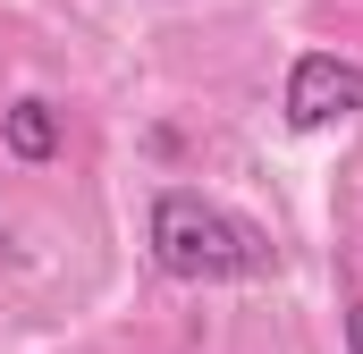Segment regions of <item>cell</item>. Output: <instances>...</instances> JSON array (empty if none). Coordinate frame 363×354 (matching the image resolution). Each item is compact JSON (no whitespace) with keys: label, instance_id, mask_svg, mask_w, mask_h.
<instances>
[{"label":"cell","instance_id":"7a4b0ae2","mask_svg":"<svg viewBox=\"0 0 363 354\" xmlns=\"http://www.w3.org/2000/svg\"><path fill=\"white\" fill-rule=\"evenodd\" d=\"M338 118H363V68L338 51H304L287 68V127L296 135H321Z\"/></svg>","mask_w":363,"mask_h":354},{"label":"cell","instance_id":"6da1fadb","mask_svg":"<svg viewBox=\"0 0 363 354\" xmlns=\"http://www.w3.org/2000/svg\"><path fill=\"white\" fill-rule=\"evenodd\" d=\"M152 262L169 278H186V287H220V278H271L279 253H271V236L254 219H237L228 202L169 185L152 202Z\"/></svg>","mask_w":363,"mask_h":354},{"label":"cell","instance_id":"3957f363","mask_svg":"<svg viewBox=\"0 0 363 354\" xmlns=\"http://www.w3.org/2000/svg\"><path fill=\"white\" fill-rule=\"evenodd\" d=\"M0 144H9L17 161H51V152H60V110L34 101V93L9 101V110H0Z\"/></svg>","mask_w":363,"mask_h":354},{"label":"cell","instance_id":"277c9868","mask_svg":"<svg viewBox=\"0 0 363 354\" xmlns=\"http://www.w3.org/2000/svg\"><path fill=\"white\" fill-rule=\"evenodd\" d=\"M347 354H363V295L347 304Z\"/></svg>","mask_w":363,"mask_h":354}]
</instances>
